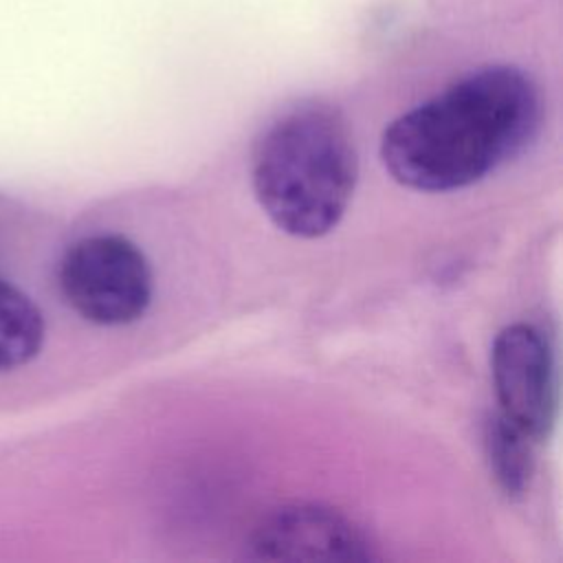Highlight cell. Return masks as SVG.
Returning <instances> with one entry per match:
<instances>
[{
    "label": "cell",
    "instance_id": "6da1fadb",
    "mask_svg": "<svg viewBox=\"0 0 563 563\" xmlns=\"http://www.w3.org/2000/svg\"><path fill=\"white\" fill-rule=\"evenodd\" d=\"M541 99L517 66L473 70L394 119L380 139L389 176L416 191L468 187L537 136Z\"/></svg>",
    "mask_w": 563,
    "mask_h": 563
},
{
    "label": "cell",
    "instance_id": "7a4b0ae2",
    "mask_svg": "<svg viewBox=\"0 0 563 563\" xmlns=\"http://www.w3.org/2000/svg\"><path fill=\"white\" fill-rule=\"evenodd\" d=\"M358 158L343 114L306 99L279 112L251 156L255 198L271 222L295 238H321L343 218Z\"/></svg>",
    "mask_w": 563,
    "mask_h": 563
},
{
    "label": "cell",
    "instance_id": "3957f363",
    "mask_svg": "<svg viewBox=\"0 0 563 563\" xmlns=\"http://www.w3.org/2000/svg\"><path fill=\"white\" fill-rule=\"evenodd\" d=\"M66 303L95 325L139 321L154 295L145 253L121 233H95L66 249L57 268Z\"/></svg>",
    "mask_w": 563,
    "mask_h": 563
},
{
    "label": "cell",
    "instance_id": "277c9868",
    "mask_svg": "<svg viewBox=\"0 0 563 563\" xmlns=\"http://www.w3.org/2000/svg\"><path fill=\"white\" fill-rule=\"evenodd\" d=\"M497 413L541 444L550 438L559 409L556 358L548 334L528 321L499 330L490 347Z\"/></svg>",
    "mask_w": 563,
    "mask_h": 563
},
{
    "label": "cell",
    "instance_id": "5b68a950",
    "mask_svg": "<svg viewBox=\"0 0 563 563\" xmlns=\"http://www.w3.org/2000/svg\"><path fill=\"white\" fill-rule=\"evenodd\" d=\"M249 550L255 559L369 561L372 541L363 528L336 508L321 504L282 506L253 528Z\"/></svg>",
    "mask_w": 563,
    "mask_h": 563
},
{
    "label": "cell",
    "instance_id": "8992f818",
    "mask_svg": "<svg viewBox=\"0 0 563 563\" xmlns=\"http://www.w3.org/2000/svg\"><path fill=\"white\" fill-rule=\"evenodd\" d=\"M46 336L44 314L15 284L0 277V374L31 363Z\"/></svg>",
    "mask_w": 563,
    "mask_h": 563
},
{
    "label": "cell",
    "instance_id": "52a82bcc",
    "mask_svg": "<svg viewBox=\"0 0 563 563\" xmlns=\"http://www.w3.org/2000/svg\"><path fill=\"white\" fill-rule=\"evenodd\" d=\"M484 446L497 486L512 499L523 497L534 475V449L539 444L495 411L486 420Z\"/></svg>",
    "mask_w": 563,
    "mask_h": 563
}]
</instances>
